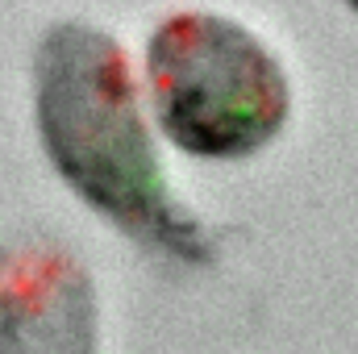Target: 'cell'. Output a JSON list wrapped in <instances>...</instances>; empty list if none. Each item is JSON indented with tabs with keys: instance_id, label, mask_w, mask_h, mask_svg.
Masks as SVG:
<instances>
[{
	"instance_id": "6da1fadb",
	"label": "cell",
	"mask_w": 358,
	"mask_h": 354,
	"mask_svg": "<svg viewBox=\"0 0 358 354\" xmlns=\"http://www.w3.org/2000/svg\"><path fill=\"white\" fill-rule=\"evenodd\" d=\"M38 129L55 171L129 238L204 263V225L179 208L159 167L125 50L96 25L59 21L38 42Z\"/></svg>"
},
{
	"instance_id": "7a4b0ae2",
	"label": "cell",
	"mask_w": 358,
	"mask_h": 354,
	"mask_svg": "<svg viewBox=\"0 0 358 354\" xmlns=\"http://www.w3.org/2000/svg\"><path fill=\"white\" fill-rule=\"evenodd\" d=\"M146 67L159 125L192 159H250L292 113V88L275 50L221 13L159 21Z\"/></svg>"
},
{
	"instance_id": "3957f363",
	"label": "cell",
	"mask_w": 358,
	"mask_h": 354,
	"mask_svg": "<svg viewBox=\"0 0 358 354\" xmlns=\"http://www.w3.org/2000/svg\"><path fill=\"white\" fill-rule=\"evenodd\" d=\"M96 296L63 246L0 242V354H92Z\"/></svg>"
},
{
	"instance_id": "277c9868",
	"label": "cell",
	"mask_w": 358,
	"mask_h": 354,
	"mask_svg": "<svg viewBox=\"0 0 358 354\" xmlns=\"http://www.w3.org/2000/svg\"><path fill=\"white\" fill-rule=\"evenodd\" d=\"M346 4H350V8H355V13H358V0H346Z\"/></svg>"
}]
</instances>
